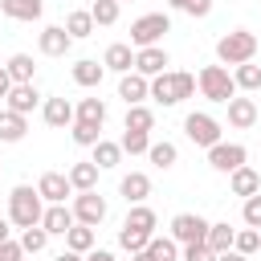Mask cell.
Wrapping results in <instances>:
<instances>
[{"label": "cell", "instance_id": "obj_30", "mask_svg": "<svg viewBox=\"0 0 261 261\" xmlns=\"http://www.w3.org/2000/svg\"><path fill=\"white\" fill-rule=\"evenodd\" d=\"M73 122H94V126H102V122H106V102H102V98H82V102L73 106Z\"/></svg>", "mask_w": 261, "mask_h": 261}, {"label": "cell", "instance_id": "obj_18", "mask_svg": "<svg viewBox=\"0 0 261 261\" xmlns=\"http://www.w3.org/2000/svg\"><path fill=\"white\" fill-rule=\"evenodd\" d=\"M118 196H122L126 204H147V196H151V175H147V171L122 175V179H118Z\"/></svg>", "mask_w": 261, "mask_h": 261}, {"label": "cell", "instance_id": "obj_12", "mask_svg": "<svg viewBox=\"0 0 261 261\" xmlns=\"http://www.w3.org/2000/svg\"><path fill=\"white\" fill-rule=\"evenodd\" d=\"M167 65H171V57H167V49H163V45L135 49V73H143V77H155V73H163Z\"/></svg>", "mask_w": 261, "mask_h": 261}, {"label": "cell", "instance_id": "obj_19", "mask_svg": "<svg viewBox=\"0 0 261 261\" xmlns=\"http://www.w3.org/2000/svg\"><path fill=\"white\" fill-rule=\"evenodd\" d=\"M41 228H45L49 237H65V232L73 228V212H69V204H45V212H41Z\"/></svg>", "mask_w": 261, "mask_h": 261}, {"label": "cell", "instance_id": "obj_9", "mask_svg": "<svg viewBox=\"0 0 261 261\" xmlns=\"http://www.w3.org/2000/svg\"><path fill=\"white\" fill-rule=\"evenodd\" d=\"M245 159H249V151H245L241 143H224V139H220V143H212V147H208V167H212V171H220V175L237 171Z\"/></svg>", "mask_w": 261, "mask_h": 261}, {"label": "cell", "instance_id": "obj_51", "mask_svg": "<svg viewBox=\"0 0 261 261\" xmlns=\"http://www.w3.org/2000/svg\"><path fill=\"white\" fill-rule=\"evenodd\" d=\"M130 261H155V257H151L147 249H139V253H130Z\"/></svg>", "mask_w": 261, "mask_h": 261}, {"label": "cell", "instance_id": "obj_48", "mask_svg": "<svg viewBox=\"0 0 261 261\" xmlns=\"http://www.w3.org/2000/svg\"><path fill=\"white\" fill-rule=\"evenodd\" d=\"M216 261H249V257L237 253V249H224V253H216Z\"/></svg>", "mask_w": 261, "mask_h": 261}, {"label": "cell", "instance_id": "obj_2", "mask_svg": "<svg viewBox=\"0 0 261 261\" xmlns=\"http://www.w3.org/2000/svg\"><path fill=\"white\" fill-rule=\"evenodd\" d=\"M41 212H45V200H41V192H37L33 184H16V188L8 192V220H12L16 228L41 224Z\"/></svg>", "mask_w": 261, "mask_h": 261}, {"label": "cell", "instance_id": "obj_22", "mask_svg": "<svg viewBox=\"0 0 261 261\" xmlns=\"http://www.w3.org/2000/svg\"><path fill=\"white\" fill-rule=\"evenodd\" d=\"M90 151H94V155H90V163H94L98 171H110V167H118V163H122V147H118L114 139H98Z\"/></svg>", "mask_w": 261, "mask_h": 261}, {"label": "cell", "instance_id": "obj_29", "mask_svg": "<svg viewBox=\"0 0 261 261\" xmlns=\"http://www.w3.org/2000/svg\"><path fill=\"white\" fill-rule=\"evenodd\" d=\"M232 82H237V94H253V90H261V65H253V61L232 65Z\"/></svg>", "mask_w": 261, "mask_h": 261}, {"label": "cell", "instance_id": "obj_41", "mask_svg": "<svg viewBox=\"0 0 261 261\" xmlns=\"http://www.w3.org/2000/svg\"><path fill=\"white\" fill-rule=\"evenodd\" d=\"M49 245V232L41 228V224H33V228H20V249L24 253H41Z\"/></svg>", "mask_w": 261, "mask_h": 261}, {"label": "cell", "instance_id": "obj_15", "mask_svg": "<svg viewBox=\"0 0 261 261\" xmlns=\"http://www.w3.org/2000/svg\"><path fill=\"white\" fill-rule=\"evenodd\" d=\"M224 106H228V126H232V130H249V126L257 122V102H253V98L232 94Z\"/></svg>", "mask_w": 261, "mask_h": 261}, {"label": "cell", "instance_id": "obj_6", "mask_svg": "<svg viewBox=\"0 0 261 261\" xmlns=\"http://www.w3.org/2000/svg\"><path fill=\"white\" fill-rule=\"evenodd\" d=\"M220 130H224L220 118L208 114V110H192V114L184 118V135H188L196 147H204V151H208L212 143H220Z\"/></svg>", "mask_w": 261, "mask_h": 261}, {"label": "cell", "instance_id": "obj_44", "mask_svg": "<svg viewBox=\"0 0 261 261\" xmlns=\"http://www.w3.org/2000/svg\"><path fill=\"white\" fill-rule=\"evenodd\" d=\"M20 257H24L20 241H12V237H8V241H0V261H20Z\"/></svg>", "mask_w": 261, "mask_h": 261}, {"label": "cell", "instance_id": "obj_36", "mask_svg": "<svg viewBox=\"0 0 261 261\" xmlns=\"http://www.w3.org/2000/svg\"><path fill=\"white\" fill-rule=\"evenodd\" d=\"M118 147H122V155H147V147H151V135H147V130H122Z\"/></svg>", "mask_w": 261, "mask_h": 261}, {"label": "cell", "instance_id": "obj_32", "mask_svg": "<svg viewBox=\"0 0 261 261\" xmlns=\"http://www.w3.org/2000/svg\"><path fill=\"white\" fill-rule=\"evenodd\" d=\"M94 245H98L94 228H90V224H77V220H73V228L65 232V249H73V253H82V257H86V253H90Z\"/></svg>", "mask_w": 261, "mask_h": 261}, {"label": "cell", "instance_id": "obj_23", "mask_svg": "<svg viewBox=\"0 0 261 261\" xmlns=\"http://www.w3.org/2000/svg\"><path fill=\"white\" fill-rule=\"evenodd\" d=\"M24 135H29V118L4 106L0 110V143H20Z\"/></svg>", "mask_w": 261, "mask_h": 261}, {"label": "cell", "instance_id": "obj_53", "mask_svg": "<svg viewBox=\"0 0 261 261\" xmlns=\"http://www.w3.org/2000/svg\"><path fill=\"white\" fill-rule=\"evenodd\" d=\"M118 4H126V0H118Z\"/></svg>", "mask_w": 261, "mask_h": 261}, {"label": "cell", "instance_id": "obj_8", "mask_svg": "<svg viewBox=\"0 0 261 261\" xmlns=\"http://www.w3.org/2000/svg\"><path fill=\"white\" fill-rule=\"evenodd\" d=\"M208 224L212 220H204L200 212H179V216H171V241L175 245H200L204 237H208Z\"/></svg>", "mask_w": 261, "mask_h": 261}, {"label": "cell", "instance_id": "obj_10", "mask_svg": "<svg viewBox=\"0 0 261 261\" xmlns=\"http://www.w3.org/2000/svg\"><path fill=\"white\" fill-rule=\"evenodd\" d=\"M37 49H41V57H65L73 49V37L65 33V24H45L37 33Z\"/></svg>", "mask_w": 261, "mask_h": 261}, {"label": "cell", "instance_id": "obj_1", "mask_svg": "<svg viewBox=\"0 0 261 261\" xmlns=\"http://www.w3.org/2000/svg\"><path fill=\"white\" fill-rule=\"evenodd\" d=\"M196 94V73H184V69H163L151 77V102L159 106H179L184 98Z\"/></svg>", "mask_w": 261, "mask_h": 261}, {"label": "cell", "instance_id": "obj_31", "mask_svg": "<svg viewBox=\"0 0 261 261\" xmlns=\"http://www.w3.org/2000/svg\"><path fill=\"white\" fill-rule=\"evenodd\" d=\"M147 159L159 167V171H167V167H175V159H179V147L175 143H167V139H151V147H147Z\"/></svg>", "mask_w": 261, "mask_h": 261}, {"label": "cell", "instance_id": "obj_27", "mask_svg": "<svg viewBox=\"0 0 261 261\" xmlns=\"http://www.w3.org/2000/svg\"><path fill=\"white\" fill-rule=\"evenodd\" d=\"M122 130H155V110L147 106V102H139V106H126V118H122Z\"/></svg>", "mask_w": 261, "mask_h": 261}, {"label": "cell", "instance_id": "obj_5", "mask_svg": "<svg viewBox=\"0 0 261 261\" xmlns=\"http://www.w3.org/2000/svg\"><path fill=\"white\" fill-rule=\"evenodd\" d=\"M167 33H171V16H167V12H143L139 20H130V45H135V49L163 45Z\"/></svg>", "mask_w": 261, "mask_h": 261}, {"label": "cell", "instance_id": "obj_40", "mask_svg": "<svg viewBox=\"0 0 261 261\" xmlns=\"http://www.w3.org/2000/svg\"><path fill=\"white\" fill-rule=\"evenodd\" d=\"M147 232H139V228H130V224H122L118 228V249H126V253H139V249H147Z\"/></svg>", "mask_w": 261, "mask_h": 261}, {"label": "cell", "instance_id": "obj_25", "mask_svg": "<svg viewBox=\"0 0 261 261\" xmlns=\"http://www.w3.org/2000/svg\"><path fill=\"white\" fill-rule=\"evenodd\" d=\"M122 224H130V228H139V232L155 237L159 216H155V208H147V204H126V220H122Z\"/></svg>", "mask_w": 261, "mask_h": 261}, {"label": "cell", "instance_id": "obj_33", "mask_svg": "<svg viewBox=\"0 0 261 261\" xmlns=\"http://www.w3.org/2000/svg\"><path fill=\"white\" fill-rule=\"evenodd\" d=\"M232 237H237V228H232L228 220H216V224H208L204 245H208L212 253H224V249H232Z\"/></svg>", "mask_w": 261, "mask_h": 261}, {"label": "cell", "instance_id": "obj_35", "mask_svg": "<svg viewBox=\"0 0 261 261\" xmlns=\"http://www.w3.org/2000/svg\"><path fill=\"white\" fill-rule=\"evenodd\" d=\"M118 12H122V4H118V0H94V4H90V16H94V24H102V29L118 24Z\"/></svg>", "mask_w": 261, "mask_h": 261}, {"label": "cell", "instance_id": "obj_28", "mask_svg": "<svg viewBox=\"0 0 261 261\" xmlns=\"http://www.w3.org/2000/svg\"><path fill=\"white\" fill-rule=\"evenodd\" d=\"M65 175H69V188H73V192H90V188H98V167H94L90 159L73 163Z\"/></svg>", "mask_w": 261, "mask_h": 261}, {"label": "cell", "instance_id": "obj_21", "mask_svg": "<svg viewBox=\"0 0 261 261\" xmlns=\"http://www.w3.org/2000/svg\"><path fill=\"white\" fill-rule=\"evenodd\" d=\"M73 82L77 86H86V90H94V86H102V77H106V65L102 61H94V57H82V61H73Z\"/></svg>", "mask_w": 261, "mask_h": 261}, {"label": "cell", "instance_id": "obj_42", "mask_svg": "<svg viewBox=\"0 0 261 261\" xmlns=\"http://www.w3.org/2000/svg\"><path fill=\"white\" fill-rule=\"evenodd\" d=\"M241 220H245L249 228H261V192H253V196H245V208H241Z\"/></svg>", "mask_w": 261, "mask_h": 261}, {"label": "cell", "instance_id": "obj_47", "mask_svg": "<svg viewBox=\"0 0 261 261\" xmlns=\"http://www.w3.org/2000/svg\"><path fill=\"white\" fill-rule=\"evenodd\" d=\"M8 90H12V77H8V69L0 65V98H8Z\"/></svg>", "mask_w": 261, "mask_h": 261}, {"label": "cell", "instance_id": "obj_50", "mask_svg": "<svg viewBox=\"0 0 261 261\" xmlns=\"http://www.w3.org/2000/svg\"><path fill=\"white\" fill-rule=\"evenodd\" d=\"M53 261H86V257H82V253H73V249H65V253H57Z\"/></svg>", "mask_w": 261, "mask_h": 261}, {"label": "cell", "instance_id": "obj_14", "mask_svg": "<svg viewBox=\"0 0 261 261\" xmlns=\"http://www.w3.org/2000/svg\"><path fill=\"white\" fill-rule=\"evenodd\" d=\"M37 192H41V200H45V204H65V196H73V188H69V175H65V171H45V175L37 179Z\"/></svg>", "mask_w": 261, "mask_h": 261}, {"label": "cell", "instance_id": "obj_26", "mask_svg": "<svg viewBox=\"0 0 261 261\" xmlns=\"http://www.w3.org/2000/svg\"><path fill=\"white\" fill-rule=\"evenodd\" d=\"M94 16H90V8H73V12H65V33L73 37V41H86V37H94Z\"/></svg>", "mask_w": 261, "mask_h": 261}, {"label": "cell", "instance_id": "obj_17", "mask_svg": "<svg viewBox=\"0 0 261 261\" xmlns=\"http://www.w3.org/2000/svg\"><path fill=\"white\" fill-rule=\"evenodd\" d=\"M41 118H45V126L65 130V126L73 122V102H69V98H45V102H41Z\"/></svg>", "mask_w": 261, "mask_h": 261}, {"label": "cell", "instance_id": "obj_39", "mask_svg": "<svg viewBox=\"0 0 261 261\" xmlns=\"http://www.w3.org/2000/svg\"><path fill=\"white\" fill-rule=\"evenodd\" d=\"M69 139L77 147H94L102 139V126H94V122H69Z\"/></svg>", "mask_w": 261, "mask_h": 261}, {"label": "cell", "instance_id": "obj_16", "mask_svg": "<svg viewBox=\"0 0 261 261\" xmlns=\"http://www.w3.org/2000/svg\"><path fill=\"white\" fill-rule=\"evenodd\" d=\"M102 65H106L110 73H130V69H135V45H130V41H114V45H106Z\"/></svg>", "mask_w": 261, "mask_h": 261}, {"label": "cell", "instance_id": "obj_7", "mask_svg": "<svg viewBox=\"0 0 261 261\" xmlns=\"http://www.w3.org/2000/svg\"><path fill=\"white\" fill-rule=\"evenodd\" d=\"M69 212H73V220L77 224H90V228H98L102 220H106V196H98V188H90V192H73V200H69Z\"/></svg>", "mask_w": 261, "mask_h": 261}, {"label": "cell", "instance_id": "obj_13", "mask_svg": "<svg viewBox=\"0 0 261 261\" xmlns=\"http://www.w3.org/2000/svg\"><path fill=\"white\" fill-rule=\"evenodd\" d=\"M118 98L126 102V106H139V102H147L151 98V77H143V73H118Z\"/></svg>", "mask_w": 261, "mask_h": 261}, {"label": "cell", "instance_id": "obj_45", "mask_svg": "<svg viewBox=\"0 0 261 261\" xmlns=\"http://www.w3.org/2000/svg\"><path fill=\"white\" fill-rule=\"evenodd\" d=\"M184 12H188V16H196V20H204V16L212 12V0H188V4H184Z\"/></svg>", "mask_w": 261, "mask_h": 261}, {"label": "cell", "instance_id": "obj_43", "mask_svg": "<svg viewBox=\"0 0 261 261\" xmlns=\"http://www.w3.org/2000/svg\"><path fill=\"white\" fill-rule=\"evenodd\" d=\"M179 261H216V253L200 241V245H179Z\"/></svg>", "mask_w": 261, "mask_h": 261}, {"label": "cell", "instance_id": "obj_49", "mask_svg": "<svg viewBox=\"0 0 261 261\" xmlns=\"http://www.w3.org/2000/svg\"><path fill=\"white\" fill-rule=\"evenodd\" d=\"M8 237H12V220H8V216H0V241H8Z\"/></svg>", "mask_w": 261, "mask_h": 261}, {"label": "cell", "instance_id": "obj_24", "mask_svg": "<svg viewBox=\"0 0 261 261\" xmlns=\"http://www.w3.org/2000/svg\"><path fill=\"white\" fill-rule=\"evenodd\" d=\"M0 12L8 20H41L45 0H0Z\"/></svg>", "mask_w": 261, "mask_h": 261}, {"label": "cell", "instance_id": "obj_4", "mask_svg": "<svg viewBox=\"0 0 261 261\" xmlns=\"http://www.w3.org/2000/svg\"><path fill=\"white\" fill-rule=\"evenodd\" d=\"M253 57H257V33H249V29H232L216 41L220 65H241V61H253Z\"/></svg>", "mask_w": 261, "mask_h": 261}, {"label": "cell", "instance_id": "obj_37", "mask_svg": "<svg viewBox=\"0 0 261 261\" xmlns=\"http://www.w3.org/2000/svg\"><path fill=\"white\" fill-rule=\"evenodd\" d=\"M232 249L237 253H245V257H253L257 249H261V228H237V237H232Z\"/></svg>", "mask_w": 261, "mask_h": 261}, {"label": "cell", "instance_id": "obj_38", "mask_svg": "<svg viewBox=\"0 0 261 261\" xmlns=\"http://www.w3.org/2000/svg\"><path fill=\"white\" fill-rule=\"evenodd\" d=\"M147 253H151L155 261H179V245H175L171 237H151V241H147Z\"/></svg>", "mask_w": 261, "mask_h": 261}, {"label": "cell", "instance_id": "obj_11", "mask_svg": "<svg viewBox=\"0 0 261 261\" xmlns=\"http://www.w3.org/2000/svg\"><path fill=\"white\" fill-rule=\"evenodd\" d=\"M41 102H45V98H41V90H37L33 82H12L8 98H4V106H8V110H16V114H24V118H29Z\"/></svg>", "mask_w": 261, "mask_h": 261}, {"label": "cell", "instance_id": "obj_34", "mask_svg": "<svg viewBox=\"0 0 261 261\" xmlns=\"http://www.w3.org/2000/svg\"><path fill=\"white\" fill-rule=\"evenodd\" d=\"M4 69H8V77H12V82H33V77H37L33 53H12V57L4 61Z\"/></svg>", "mask_w": 261, "mask_h": 261}, {"label": "cell", "instance_id": "obj_46", "mask_svg": "<svg viewBox=\"0 0 261 261\" xmlns=\"http://www.w3.org/2000/svg\"><path fill=\"white\" fill-rule=\"evenodd\" d=\"M86 261H114V253H110V249H98V245H94V249L86 253Z\"/></svg>", "mask_w": 261, "mask_h": 261}, {"label": "cell", "instance_id": "obj_3", "mask_svg": "<svg viewBox=\"0 0 261 261\" xmlns=\"http://www.w3.org/2000/svg\"><path fill=\"white\" fill-rule=\"evenodd\" d=\"M196 90H200V98H208V102H228L232 94H237V82H232V69L228 65H204L200 73H196Z\"/></svg>", "mask_w": 261, "mask_h": 261}, {"label": "cell", "instance_id": "obj_52", "mask_svg": "<svg viewBox=\"0 0 261 261\" xmlns=\"http://www.w3.org/2000/svg\"><path fill=\"white\" fill-rule=\"evenodd\" d=\"M184 4H188V0H167V8H175V12H184Z\"/></svg>", "mask_w": 261, "mask_h": 261}, {"label": "cell", "instance_id": "obj_20", "mask_svg": "<svg viewBox=\"0 0 261 261\" xmlns=\"http://www.w3.org/2000/svg\"><path fill=\"white\" fill-rule=\"evenodd\" d=\"M228 192H232V196H253V192H261V175H257V167L241 163L237 171H228Z\"/></svg>", "mask_w": 261, "mask_h": 261}]
</instances>
